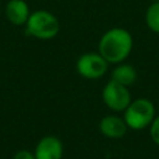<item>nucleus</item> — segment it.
Segmentation results:
<instances>
[{
    "mask_svg": "<svg viewBox=\"0 0 159 159\" xmlns=\"http://www.w3.org/2000/svg\"><path fill=\"white\" fill-rule=\"evenodd\" d=\"M133 48V37L123 27H112L99 39L98 52L111 65L124 62Z\"/></svg>",
    "mask_w": 159,
    "mask_h": 159,
    "instance_id": "f257e3e1",
    "label": "nucleus"
},
{
    "mask_svg": "<svg viewBox=\"0 0 159 159\" xmlns=\"http://www.w3.org/2000/svg\"><path fill=\"white\" fill-rule=\"evenodd\" d=\"M26 32L39 40H51L60 32V21L50 11L40 9L30 14L27 22L25 24Z\"/></svg>",
    "mask_w": 159,
    "mask_h": 159,
    "instance_id": "f03ea898",
    "label": "nucleus"
},
{
    "mask_svg": "<svg viewBox=\"0 0 159 159\" xmlns=\"http://www.w3.org/2000/svg\"><path fill=\"white\" fill-rule=\"evenodd\" d=\"M123 118L129 129L142 130L149 127L155 118V107L148 98L132 99L123 112Z\"/></svg>",
    "mask_w": 159,
    "mask_h": 159,
    "instance_id": "7ed1b4c3",
    "label": "nucleus"
},
{
    "mask_svg": "<svg viewBox=\"0 0 159 159\" xmlns=\"http://www.w3.org/2000/svg\"><path fill=\"white\" fill-rule=\"evenodd\" d=\"M108 65L99 52H87L77 58L76 71L86 80H98L107 73Z\"/></svg>",
    "mask_w": 159,
    "mask_h": 159,
    "instance_id": "20e7f679",
    "label": "nucleus"
},
{
    "mask_svg": "<svg viewBox=\"0 0 159 159\" xmlns=\"http://www.w3.org/2000/svg\"><path fill=\"white\" fill-rule=\"evenodd\" d=\"M102 99L111 111L124 112L132 102V96L127 86L109 80L102 89Z\"/></svg>",
    "mask_w": 159,
    "mask_h": 159,
    "instance_id": "39448f33",
    "label": "nucleus"
},
{
    "mask_svg": "<svg viewBox=\"0 0 159 159\" xmlns=\"http://www.w3.org/2000/svg\"><path fill=\"white\" fill-rule=\"evenodd\" d=\"M34 154L36 159H62L63 144L55 135H45L36 144Z\"/></svg>",
    "mask_w": 159,
    "mask_h": 159,
    "instance_id": "423d86ee",
    "label": "nucleus"
},
{
    "mask_svg": "<svg viewBox=\"0 0 159 159\" xmlns=\"http://www.w3.org/2000/svg\"><path fill=\"white\" fill-rule=\"evenodd\" d=\"M99 130L101 133L109 139H119L125 135L128 130V125L123 117L116 114L104 116L99 120Z\"/></svg>",
    "mask_w": 159,
    "mask_h": 159,
    "instance_id": "0eeeda50",
    "label": "nucleus"
},
{
    "mask_svg": "<svg viewBox=\"0 0 159 159\" xmlns=\"http://www.w3.org/2000/svg\"><path fill=\"white\" fill-rule=\"evenodd\" d=\"M30 7L25 0H9L5 6L6 19L16 26L25 25L30 17Z\"/></svg>",
    "mask_w": 159,
    "mask_h": 159,
    "instance_id": "6e6552de",
    "label": "nucleus"
},
{
    "mask_svg": "<svg viewBox=\"0 0 159 159\" xmlns=\"http://www.w3.org/2000/svg\"><path fill=\"white\" fill-rule=\"evenodd\" d=\"M137 77H138V73H137V70L134 68V66L122 62V63H118L113 68L111 80H113L123 86L129 87L137 81Z\"/></svg>",
    "mask_w": 159,
    "mask_h": 159,
    "instance_id": "1a4fd4ad",
    "label": "nucleus"
},
{
    "mask_svg": "<svg viewBox=\"0 0 159 159\" xmlns=\"http://www.w3.org/2000/svg\"><path fill=\"white\" fill-rule=\"evenodd\" d=\"M144 20L152 32L159 34V1L150 2V5L147 7Z\"/></svg>",
    "mask_w": 159,
    "mask_h": 159,
    "instance_id": "9d476101",
    "label": "nucleus"
},
{
    "mask_svg": "<svg viewBox=\"0 0 159 159\" xmlns=\"http://www.w3.org/2000/svg\"><path fill=\"white\" fill-rule=\"evenodd\" d=\"M149 134H150L152 140L157 145H159V116H155L152 124L149 125Z\"/></svg>",
    "mask_w": 159,
    "mask_h": 159,
    "instance_id": "9b49d317",
    "label": "nucleus"
},
{
    "mask_svg": "<svg viewBox=\"0 0 159 159\" xmlns=\"http://www.w3.org/2000/svg\"><path fill=\"white\" fill-rule=\"evenodd\" d=\"M12 159H36L35 154L30 150H26V149H22V150H19Z\"/></svg>",
    "mask_w": 159,
    "mask_h": 159,
    "instance_id": "f8f14e48",
    "label": "nucleus"
},
{
    "mask_svg": "<svg viewBox=\"0 0 159 159\" xmlns=\"http://www.w3.org/2000/svg\"><path fill=\"white\" fill-rule=\"evenodd\" d=\"M150 2H157V1H159V0H149Z\"/></svg>",
    "mask_w": 159,
    "mask_h": 159,
    "instance_id": "ddd939ff",
    "label": "nucleus"
},
{
    "mask_svg": "<svg viewBox=\"0 0 159 159\" xmlns=\"http://www.w3.org/2000/svg\"><path fill=\"white\" fill-rule=\"evenodd\" d=\"M0 6H1V2H0Z\"/></svg>",
    "mask_w": 159,
    "mask_h": 159,
    "instance_id": "4468645a",
    "label": "nucleus"
}]
</instances>
